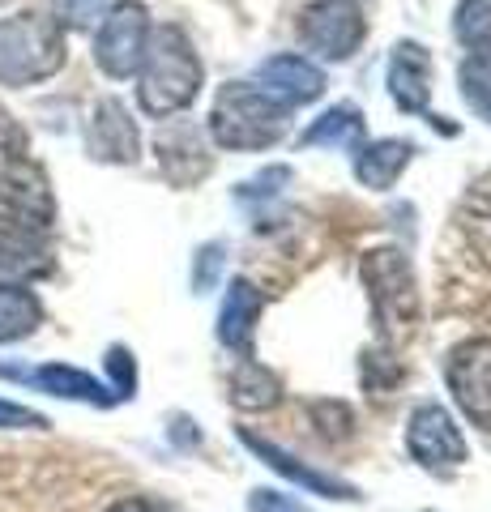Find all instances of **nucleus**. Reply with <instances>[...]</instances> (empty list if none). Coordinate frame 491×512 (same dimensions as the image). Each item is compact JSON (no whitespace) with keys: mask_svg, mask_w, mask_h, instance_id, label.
<instances>
[{"mask_svg":"<svg viewBox=\"0 0 491 512\" xmlns=\"http://www.w3.org/2000/svg\"><path fill=\"white\" fill-rule=\"evenodd\" d=\"M103 512H180V508L167 504V500H158V495H124V500L107 504Z\"/></svg>","mask_w":491,"mask_h":512,"instance_id":"nucleus-32","label":"nucleus"},{"mask_svg":"<svg viewBox=\"0 0 491 512\" xmlns=\"http://www.w3.org/2000/svg\"><path fill=\"white\" fill-rule=\"evenodd\" d=\"M146 43H150V9L141 0H120L103 13L99 22V35H94V64L124 82L141 69V56H146Z\"/></svg>","mask_w":491,"mask_h":512,"instance_id":"nucleus-6","label":"nucleus"},{"mask_svg":"<svg viewBox=\"0 0 491 512\" xmlns=\"http://www.w3.org/2000/svg\"><path fill=\"white\" fill-rule=\"evenodd\" d=\"M278 402H282L278 376L269 367H261L257 359H240V367L231 372V406L257 414V410H274Z\"/></svg>","mask_w":491,"mask_h":512,"instance_id":"nucleus-20","label":"nucleus"},{"mask_svg":"<svg viewBox=\"0 0 491 512\" xmlns=\"http://www.w3.org/2000/svg\"><path fill=\"white\" fill-rule=\"evenodd\" d=\"M406 448L423 470H436V474H449L457 466H466V457H470L462 427H457L453 414L445 406H436V402H423L415 414H410Z\"/></svg>","mask_w":491,"mask_h":512,"instance_id":"nucleus-7","label":"nucleus"},{"mask_svg":"<svg viewBox=\"0 0 491 512\" xmlns=\"http://www.w3.org/2000/svg\"><path fill=\"white\" fill-rule=\"evenodd\" d=\"M449 393L474 427L491 431V338H470L449 355Z\"/></svg>","mask_w":491,"mask_h":512,"instance_id":"nucleus-8","label":"nucleus"},{"mask_svg":"<svg viewBox=\"0 0 491 512\" xmlns=\"http://www.w3.org/2000/svg\"><path fill=\"white\" fill-rule=\"evenodd\" d=\"M0 376L35 384V389L52 393V397H65V402L116 406V393L107 389L103 380H94L90 372H82V367H69V363H43V367H35V372H26V367H18V363H0Z\"/></svg>","mask_w":491,"mask_h":512,"instance_id":"nucleus-11","label":"nucleus"},{"mask_svg":"<svg viewBox=\"0 0 491 512\" xmlns=\"http://www.w3.org/2000/svg\"><path fill=\"white\" fill-rule=\"evenodd\" d=\"M223 269H227V244H218V239L201 244L197 256H193V291L197 295L214 291L218 278H223Z\"/></svg>","mask_w":491,"mask_h":512,"instance_id":"nucleus-26","label":"nucleus"},{"mask_svg":"<svg viewBox=\"0 0 491 512\" xmlns=\"http://www.w3.org/2000/svg\"><path fill=\"white\" fill-rule=\"evenodd\" d=\"M415 158V146L406 137H380V141H368V146L355 150V180L363 188H376L385 192L389 184H398V175L410 167Z\"/></svg>","mask_w":491,"mask_h":512,"instance_id":"nucleus-18","label":"nucleus"},{"mask_svg":"<svg viewBox=\"0 0 491 512\" xmlns=\"http://www.w3.org/2000/svg\"><path fill=\"white\" fill-rule=\"evenodd\" d=\"M240 444L248 448V453H257L261 461L274 474H282V478H291L295 487H304V491H312V495H325V500H342V504H351V500H359V491L351 487V483H342V478H334V474H321V470H312V466H304L295 453H287V448H278L274 440H265V436H257L252 427H244L240 431Z\"/></svg>","mask_w":491,"mask_h":512,"instance_id":"nucleus-12","label":"nucleus"},{"mask_svg":"<svg viewBox=\"0 0 491 512\" xmlns=\"http://www.w3.org/2000/svg\"><path fill=\"white\" fill-rule=\"evenodd\" d=\"M9 427H47V419L39 410H30V406H18V402H5L0 397V431H9Z\"/></svg>","mask_w":491,"mask_h":512,"instance_id":"nucleus-31","label":"nucleus"},{"mask_svg":"<svg viewBox=\"0 0 491 512\" xmlns=\"http://www.w3.org/2000/svg\"><path fill=\"white\" fill-rule=\"evenodd\" d=\"M137 150H141V133H137V120L129 116V107L120 99L94 103L90 124H86V154L94 163L129 167V163H137Z\"/></svg>","mask_w":491,"mask_h":512,"instance_id":"nucleus-10","label":"nucleus"},{"mask_svg":"<svg viewBox=\"0 0 491 512\" xmlns=\"http://www.w3.org/2000/svg\"><path fill=\"white\" fill-rule=\"evenodd\" d=\"M56 197L47 171L35 158H18L0 171V231H43L52 235Z\"/></svg>","mask_w":491,"mask_h":512,"instance_id":"nucleus-5","label":"nucleus"},{"mask_svg":"<svg viewBox=\"0 0 491 512\" xmlns=\"http://www.w3.org/2000/svg\"><path fill=\"white\" fill-rule=\"evenodd\" d=\"M248 512H308L304 504L287 491H274V487H257L248 495Z\"/></svg>","mask_w":491,"mask_h":512,"instance_id":"nucleus-29","label":"nucleus"},{"mask_svg":"<svg viewBox=\"0 0 491 512\" xmlns=\"http://www.w3.org/2000/svg\"><path fill=\"white\" fill-rule=\"evenodd\" d=\"M299 146H351V150H359L363 146V111L351 103L329 107L325 116H316L308 124V133L299 137Z\"/></svg>","mask_w":491,"mask_h":512,"instance_id":"nucleus-21","label":"nucleus"},{"mask_svg":"<svg viewBox=\"0 0 491 512\" xmlns=\"http://www.w3.org/2000/svg\"><path fill=\"white\" fill-rule=\"evenodd\" d=\"M107 372H112V384H107V389L116 393V402H129L133 389H137L133 350H129V346H112V350H107Z\"/></svg>","mask_w":491,"mask_h":512,"instance_id":"nucleus-27","label":"nucleus"},{"mask_svg":"<svg viewBox=\"0 0 491 512\" xmlns=\"http://www.w3.org/2000/svg\"><path fill=\"white\" fill-rule=\"evenodd\" d=\"M291 107L248 82H227L210 111V137L223 150H265L287 133Z\"/></svg>","mask_w":491,"mask_h":512,"instance_id":"nucleus-2","label":"nucleus"},{"mask_svg":"<svg viewBox=\"0 0 491 512\" xmlns=\"http://www.w3.org/2000/svg\"><path fill=\"white\" fill-rule=\"evenodd\" d=\"M107 13V0H52V22L60 30H90Z\"/></svg>","mask_w":491,"mask_h":512,"instance_id":"nucleus-25","label":"nucleus"},{"mask_svg":"<svg viewBox=\"0 0 491 512\" xmlns=\"http://www.w3.org/2000/svg\"><path fill=\"white\" fill-rule=\"evenodd\" d=\"M43 325V303L30 286L0 282V346L22 342Z\"/></svg>","mask_w":491,"mask_h":512,"instance_id":"nucleus-19","label":"nucleus"},{"mask_svg":"<svg viewBox=\"0 0 491 512\" xmlns=\"http://www.w3.org/2000/svg\"><path fill=\"white\" fill-rule=\"evenodd\" d=\"M287 184H291L287 167H265L261 175H252V180H244L240 188H235V197L240 201H269V197H278Z\"/></svg>","mask_w":491,"mask_h":512,"instance_id":"nucleus-28","label":"nucleus"},{"mask_svg":"<svg viewBox=\"0 0 491 512\" xmlns=\"http://www.w3.org/2000/svg\"><path fill=\"white\" fill-rule=\"evenodd\" d=\"M457 82H462V99L479 111V116L491 120V47H479V52H470L462 60Z\"/></svg>","mask_w":491,"mask_h":512,"instance_id":"nucleus-23","label":"nucleus"},{"mask_svg":"<svg viewBox=\"0 0 491 512\" xmlns=\"http://www.w3.org/2000/svg\"><path fill=\"white\" fill-rule=\"evenodd\" d=\"M65 64V30L47 13H18L0 22V86H35Z\"/></svg>","mask_w":491,"mask_h":512,"instance_id":"nucleus-3","label":"nucleus"},{"mask_svg":"<svg viewBox=\"0 0 491 512\" xmlns=\"http://www.w3.org/2000/svg\"><path fill=\"white\" fill-rule=\"evenodd\" d=\"M257 90H265L269 99H278L282 107H299V103L321 99L325 77L304 56H274L257 69Z\"/></svg>","mask_w":491,"mask_h":512,"instance_id":"nucleus-13","label":"nucleus"},{"mask_svg":"<svg viewBox=\"0 0 491 512\" xmlns=\"http://www.w3.org/2000/svg\"><path fill=\"white\" fill-rule=\"evenodd\" d=\"M154 154H158V167L171 184H197L205 171H210V154L201 146V133L193 124H176L167 133H158L154 141Z\"/></svg>","mask_w":491,"mask_h":512,"instance_id":"nucleus-17","label":"nucleus"},{"mask_svg":"<svg viewBox=\"0 0 491 512\" xmlns=\"http://www.w3.org/2000/svg\"><path fill=\"white\" fill-rule=\"evenodd\" d=\"M18 158H26V137H22V128L0 111V171L9 163H18Z\"/></svg>","mask_w":491,"mask_h":512,"instance_id":"nucleus-30","label":"nucleus"},{"mask_svg":"<svg viewBox=\"0 0 491 512\" xmlns=\"http://www.w3.org/2000/svg\"><path fill=\"white\" fill-rule=\"evenodd\" d=\"M261 312H265L261 291L248 278H235L227 286L223 308H218V342L227 350H240V359H252V333H257Z\"/></svg>","mask_w":491,"mask_h":512,"instance_id":"nucleus-14","label":"nucleus"},{"mask_svg":"<svg viewBox=\"0 0 491 512\" xmlns=\"http://www.w3.org/2000/svg\"><path fill=\"white\" fill-rule=\"evenodd\" d=\"M52 265H56L52 235H43V231H0V282L26 286L30 278L52 274Z\"/></svg>","mask_w":491,"mask_h":512,"instance_id":"nucleus-16","label":"nucleus"},{"mask_svg":"<svg viewBox=\"0 0 491 512\" xmlns=\"http://www.w3.org/2000/svg\"><path fill=\"white\" fill-rule=\"evenodd\" d=\"M141 86H137V103L146 116L167 120L184 111L197 99L201 90V60L193 52V39L180 26H158L150 30L146 56H141Z\"/></svg>","mask_w":491,"mask_h":512,"instance_id":"nucleus-1","label":"nucleus"},{"mask_svg":"<svg viewBox=\"0 0 491 512\" xmlns=\"http://www.w3.org/2000/svg\"><path fill=\"white\" fill-rule=\"evenodd\" d=\"M363 286H368L376 325L389 342H398L410 333V325L419 320V291H415V274L402 248H376L359 261Z\"/></svg>","mask_w":491,"mask_h":512,"instance_id":"nucleus-4","label":"nucleus"},{"mask_svg":"<svg viewBox=\"0 0 491 512\" xmlns=\"http://www.w3.org/2000/svg\"><path fill=\"white\" fill-rule=\"evenodd\" d=\"M389 94L402 111H427L432 94V56L415 39H402L389 56Z\"/></svg>","mask_w":491,"mask_h":512,"instance_id":"nucleus-15","label":"nucleus"},{"mask_svg":"<svg viewBox=\"0 0 491 512\" xmlns=\"http://www.w3.org/2000/svg\"><path fill=\"white\" fill-rule=\"evenodd\" d=\"M363 35H368V26H363L355 0H321L299 18V39L325 60H346L363 43Z\"/></svg>","mask_w":491,"mask_h":512,"instance_id":"nucleus-9","label":"nucleus"},{"mask_svg":"<svg viewBox=\"0 0 491 512\" xmlns=\"http://www.w3.org/2000/svg\"><path fill=\"white\" fill-rule=\"evenodd\" d=\"M462 231L491 261V175H483V180L470 188V197L462 201Z\"/></svg>","mask_w":491,"mask_h":512,"instance_id":"nucleus-22","label":"nucleus"},{"mask_svg":"<svg viewBox=\"0 0 491 512\" xmlns=\"http://www.w3.org/2000/svg\"><path fill=\"white\" fill-rule=\"evenodd\" d=\"M457 39L470 43L474 52L479 47H491V0H462L457 5V18H453Z\"/></svg>","mask_w":491,"mask_h":512,"instance_id":"nucleus-24","label":"nucleus"}]
</instances>
